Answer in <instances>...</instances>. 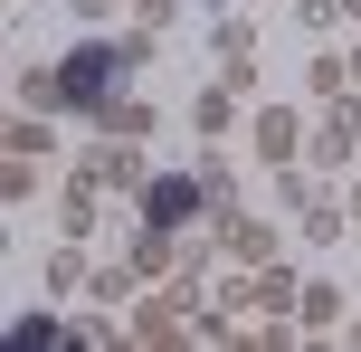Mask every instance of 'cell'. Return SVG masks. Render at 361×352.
Instances as JSON below:
<instances>
[{
	"label": "cell",
	"instance_id": "cell-1",
	"mask_svg": "<svg viewBox=\"0 0 361 352\" xmlns=\"http://www.w3.org/2000/svg\"><path fill=\"white\" fill-rule=\"evenodd\" d=\"M133 343H200V286L180 277L162 296H143L133 305Z\"/></svg>",
	"mask_w": 361,
	"mask_h": 352
},
{
	"label": "cell",
	"instance_id": "cell-2",
	"mask_svg": "<svg viewBox=\"0 0 361 352\" xmlns=\"http://www.w3.org/2000/svg\"><path fill=\"white\" fill-rule=\"evenodd\" d=\"M219 305H247V315H286V305H295V286H286V267H247L238 286H219Z\"/></svg>",
	"mask_w": 361,
	"mask_h": 352
},
{
	"label": "cell",
	"instance_id": "cell-3",
	"mask_svg": "<svg viewBox=\"0 0 361 352\" xmlns=\"http://www.w3.org/2000/svg\"><path fill=\"white\" fill-rule=\"evenodd\" d=\"M219 248H228L238 267H276V229L247 219V210H219Z\"/></svg>",
	"mask_w": 361,
	"mask_h": 352
},
{
	"label": "cell",
	"instance_id": "cell-4",
	"mask_svg": "<svg viewBox=\"0 0 361 352\" xmlns=\"http://www.w3.org/2000/svg\"><path fill=\"white\" fill-rule=\"evenodd\" d=\"M38 162H48V133H38V124H10V162H0V190H10V200H29V190H38Z\"/></svg>",
	"mask_w": 361,
	"mask_h": 352
},
{
	"label": "cell",
	"instance_id": "cell-5",
	"mask_svg": "<svg viewBox=\"0 0 361 352\" xmlns=\"http://www.w3.org/2000/svg\"><path fill=\"white\" fill-rule=\"evenodd\" d=\"M200 210H209V190H200V171H190V181H152V190H143V219H162V229L200 219Z\"/></svg>",
	"mask_w": 361,
	"mask_h": 352
},
{
	"label": "cell",
	"instance_id": "cell-6",
	"mask_svg": "<svg viewBox=\"0 0 361 352\" xmlns=\"http://www.w3.org/2000/svg\"><path fill=\"white\" fill-rule=\"evenodd\" d=\"M314 152H324V162H352V152H361V105H352V95H343V105H324Z\"/></svg>",
	"mask_w": 361,
	"mask_h": 352
},
{
	"label": "cell",
	"instance_id": "cell-7",
	"mask_svg": "<svg viewBox=\"0 0 361 352\" xmlns=\"http://www.w3.org/2000/svg\"><path fill=\"white\" fill-rule=\"evenodd\" d=\"M86 181H95V190L143 181V152H124V133H105V152H86Z\"/></svg>",
	"mask_w": 361,
	"mask_h": 352
},
{
	"label": "cell",
	"instance_id": "cell-8",
	"mask_svg": "<svg viewBox=\"0 0 361 352\" xmlns=\"http://www.w3.org/2000/svg\"><path fill=\"white\" fill-rule=\"evenodd\" d=\"M257 152H267V162H276V171H286V162H295V152H305V124H295V114H286V105H267V114H257Z\"/></svg>",
	"mask_w": 361,
	"mask_h": 352
},
{
	"label": "cell",
	"instance_id": "cell-9",
	"mask_svg": "<svg viewBox=\"0 0 361 352\" xmlns=\"http://www.w3.org/2000/svg\"><path fill=\"white\" fill-rule=\"evenodd\" d=\"M180 257H190V248H180V229H162V219H152L143 238H133V277H171Z\"/></svg>",
	"mask_w": 361,
	"mask_h": 352
},
{
	"label": "cell",
	"instance_id": "cell-10",
	"mask_svg": "<svg viewBox=\"0 0 361 352\" xmlns=\"http://www.w3.org/2000/svg\"><path fill=\"white\" fill-rule=\"evenodd\" d=\"M95 124L124 133V143H152V105H143V95H105V105H95Z\"/></svg>",
	"mask_w": 361,
	"mask_h": 352
},
{
	"label": "cell",
	"instance_id": "cell-11",
	"mask_svg": "<svg viewBox=\"0 0 361 352\" xmlns=\"http://www.w3.org/2000/svg\"><path fill=\"white\" fill-rule=\"evenodd\" d=\"M219 67H228V86L257 67V29H247V19H228V29H219Z\"/></svg>",
	"mask_w": 361,
	"mask_h": 352
},
{
	"label": "cell",
	"instance_id": "cell-12",
	"mask_svg": "<svg viewBox=\"0 0 361 352\" xmlns=\"http://www.w3.org/2000/svg\"><path fill=\"white\" fill-rule=\"evenodd\" d=\"M295 315H305V334H333V324H343V296H333V286H305Z\"/></svg>",
	"mask_w": 361,
	"mask_h": 352
},
{
	"label": "cell",
	"instance_id": "cell-13",
	"mask_svg": "<svg viewBox=\"0 0 361 352\" xmlns=\"http://www.w3.org/2000/svg\"><path fill=\"white\" fill-rule=\"evenodd\" d=\"M86 286H95V267L76 257V248H57L48 257V296H86Z\"/></svg>",
	"mask_w": 361,
	"mask_h": 352
},
{
	"label": "cell",
	"instance_id": "cell-14",
	"mask_svg": "<svg viewBox=\"0 0 361 352\" xmlns=\"http://www.w3.org/2000/svg\"><path fill=\"white\" fill-rule=\"evenodd\" d=\"M314 95H324V105H343V95H361V86H352V57H314Z\"/></svg>",
	"mask_w": 361,
	"mask_h": 352
},
{
	"label": "cell",
	"instance_id": "cell-15",
	"mask_svg": "<svg viewBox=\"0 0 361 352\" xmlns=\"http://www.w3.org/2000/svg\"><path fill=\"white\" fill-rule=\"evenodd\" d=\"M228 114H238V86H209V95H200V133H219Z\"/></svg>",
	"mask_w": 361,
	"mask_h": 352
},
{
	"label": "cell",
	"instance_id": "cell-16",
	"mask_svg": "<svg viewBox=\"0 0 361 352\" xmlns=\"http://www.w3.org/2000/svg\"><path fill=\"white\" fill-rule=\"evenodd\" d=\"M86 219H95V181H76V190H67V210H57V229H67V238H76V229H86Z\"/></svg>",
	"mask_w": 361,
	"mask_h": 352
},
{
	"label": "cell",
	"instance_id": "cell-17",
	"mask_svg": "<svg viewBox=\"0 0 361 352\" xmlns=\"http://www.w3.org/2000/svg\"><path fill=\"white\" fill-rule=\"evenodd\" d=\"M343 19H352V29H361V0H343Z\"/></svg>",
	"mask_w": 361,
	"mask_h": 352
},
{
	"label": "cell",
	"instance_id": "cell-18",
	"mask_svg": "<svg viewBox=\"0 0 361 352\" xmlns=\"http://www.w3.org/2000/svg\"><path fill=\"white\" fill-rule=\"evenodd\" d=\"M352 229H361V190H352Z\"/></svg>",
	"mask_w": 361,
	"mask_h": 352
},
{
	"label": "cell",
	"instance_id": "cell-19",
	"mask_svg": "<svg viewBox=\"0 0 361 352\" xmlns=\"http://www.w3.org/2000/svg\"><path fill=\"white\" fill-rule=\"evenodd\" d=\"M352 86H361V57H352Z\"/></svg>",
	"mask_w": 361,
	"mask_h": 352
}]
</instances>
